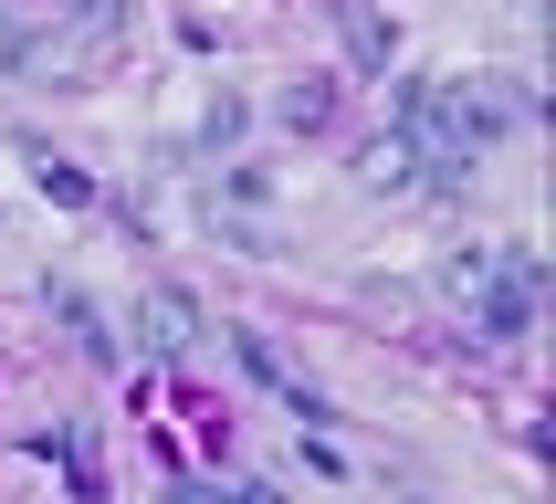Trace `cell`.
I'll return each instance as SVG.
<instances>
[{
	"instance_id": "3957f363",
	"label": "cell",
	"mask_w": 556,
	"mask_h": 504,
	"mask_svg": "<svg viewBox=\"0 0 556 504\" xmlns=\"http://www.w3.org/2000/svg\"><path fill=\"white\" fill-rule=\"evenodd\" d=\"M357 189H378V200H420V189H431V168H420V148H409V137H378V148L357 158Z\"/></svg>"
},
{
	"instance_id": "277c9868",
	"label": "cell",
	"mask_w": 556,
	"mask_h": 504,
	"mask_svg": "<svg viewBox=\"0 0 556 504\" xmlns=\"http://www.w3.org/2000/svg\"><path fill=\"white\" fill-rule=\"evenodd\" d=\"M126 11L137 0H63V53H105V42H126Z\"/></svg>"
},
{
	"instance_id": "ba28073f",
	"label": "cell",
	"mask_w": 556,
	"mask_h": 504,
	"mask_svg": "<svg viewBox=\"0 0 556 504\" xmlns=\"http://www.w3.org/2000/svg\"><path fill=\"white\" fill-rule=\"evenodd\" d=\"M274 116H283V126H294V137H315V126L337 116V85H326V74H294V85H283V94H274Z\"/></svg>"
},
{
	"instance_id": "5b68a950",
	"label": "cell",
	"mask_w": 556,
	"mask_h": 504,
	"mask_svg": "<svg viewBox=\"0 0 556 504\" xmlns=\"http://www.w3.org/2000/svg\"><path fill=\"white\" fill-rule=\"evenodd\" d=\"M0 74H85V53H63V32L42 42V32H22L0 11Z\"/></svg>"
},
{
	"instance_id": "9c48e42d",
	"label": "cell",
	"mask_w": 556,
	"mask_h": 504,
	"mask_svg": "<svg viewBox=\"0 0 556 504\" xmlns=\"http://www.w3.org/2000/svg\"><path fill=\"white\" fill-rule=\"evenodd\" d=\"M22 168H31V189H42V200H63V211H85V200H94V179H85V168H63L53 148H22Z\"/></svg>"
},
{
	"instance_id": "8992f818",
	"label": "cell",
	"mask_w": 556,
	"mask_h": 504,
	"mask_svg": "<svg viewBox=\"0 0 556 504\" xmlns=\"http://www.w3.org/2000/svg\"><path fill=\"white\" fill-rule=\"evenodd\" d=\"M42 305H53L63 326H74V346H85L94 368H116V326H105V315H94L85 294H74V284H42Z\"/></svg>"
},
{
	"instance_id": "7a4b0ae2",
	"label": "cell",
	"mask_w": 556,
	"mask_h": 504,
	"mask_svg": "<svg viewBox=\"0 0 556 504\" xmlns=\"http://www.w3.org/2000/svg\"><path fill=\"white\" fill-rule=\"evenodd\" d=\"M137 346H148V357H189V346H200V305H189L179 284H148V294H137Z\"/></svg>"
},
{
	"instance_id": "30bf717a",
	"label": "cell",
	"mask_w": 556,
	"mask_h": 504,
	"mask_svg": "<svg viewBox=\"0 0 556 504\" xmlns=\"http://www.w3.org/2000/svg\"><path fill=\"white\" fill-rule=\"evenodd\" d=\"M220 200H242V211H263V200H274V168H220Z\"/></svg>"
},
{
	"instance_id": "52a82bcc",
	"label": "cell",
	"mask_w": 556,
	"mask_h": 504,
	"mask_svg": "<svg viewBox=\"0 0 556 504\" xmlns=\"http://www.w3.org/2000/svg\"><path fill=\"white\" fill-rule=\"evenodd\" d=\"M337 22H346V53H357V74H389V63H400V22H378L368 0H346Z\"/></svg>"
},
{
	"instance_id": "6da1fadb",
	"label": "cell",
	"mask_w": 556,
	"mask_h": 504,
	"mask_svg": "<svg viewBox=\"0 0 556 504\" xmlns=\"http://www.w3.org/2000/svg\"><path fill=\"white\" fill-rule=\"evenodd\" d=\"M441 294H452V305H463L494 346H515V337L535 326V284L504 274V252H441Z\"/></svg>"
}]
</instances>
